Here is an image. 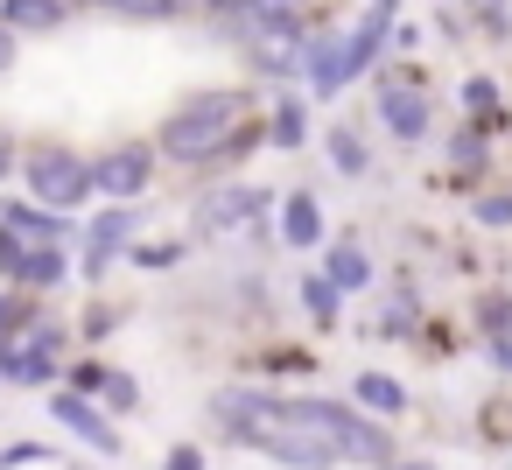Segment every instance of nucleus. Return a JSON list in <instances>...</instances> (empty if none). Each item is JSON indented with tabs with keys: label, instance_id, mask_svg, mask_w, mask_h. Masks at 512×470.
Instances as JSON below:
<instances>
[{
	"label": "nucleus",
	"instance_id": "nucleus-1",
	"mask_svg": "<svg viewBox=\"0 0 512 470\" xmlns=\"http://www.w3.org/2000/svg\"><path fill=\"white\" fill-rule=\"evenodd\" d=\"M218 435H232L253 456H274L288 470H330V463H372L393 470V435L365 421L358 407L316 400V393H267V386H218L211 400Z\"/></svg>",
	"mask_w": 512,
	"mask_h": 470
},
{
	"label": "nucleus",
	"instance_id": "nucleus-2",
	"mask_svg": "<svg viewBox=\"0 0 512 470\" xmlns=\"http://www.w3.org/2000/svg\"><path fill=\"white\" fill-rule=\"evenodd\" d=\"M260 134H267V127H260L253 92L218 85V92H190V99H176V113H169L162 134H155V155H169V162H183V169H211V162L246 155Z\"/></svg>",
	"mask_w": 512,
	"mask_h": 470
},
{
	"label": "nucleus",
	"instance_id": "nucleus-3",
	"mask_svg": "<svg viewBox=\"0 0 512 470\" xmlns=\"http://www.w3.org/2000/svg\"><path fill=\"white\" fill-rule=\"evenodd\" d=\"M386 36H393V15H386V0H379V8H365L337 43H309V92L316 99H337L351 78H365L372 64H379V50H386Z\"/></svg>",
	"mask_w": 512,
	"mask_h": 470
},
{
	"label": "nucleus",
	"instance_id": "nucleus-4",
	"mask_svg": "<svg viewBox=\"0 0 512 470\" xmlns=\"http://www.w3.org/2000/svg\"><path fill=\"white\" fill-rule=\"evenodd\" d=\"M22 176H29V197H36V204H50V211H78V204L92 197V162H85V155H71V148H57V141L29 148Z\"/></svg>",
	"mask_w": 512,
	"mask_h": 470
},
{
	"label": "nucleus",
	"instance_id": "nucleus-5",
	"mask_svg": "<svg viewBox=\"0 0 512 470\" xmlns=\"http://www.w3.org/2000/svg\"><path fill=\"white\" fill-rule=\"evenodd\" d=\"M260 211H267V190H253V183H218V190H204V197L190 204V232H197V239H225V232H246Z\"/></svg>",
	"mask_w": 512,
	"mask_h": 470
},
{
	"label": "nucleus",
	"instance_id": "nucleus-6",
	"mask_svg": "<svg viewBox=\"0 0 512 470\" xmlns=\"http://www.w3.org/2000/svg\"><path fill=\"white\" fill-rule=\"evenodd\" d=\"M148 183H155V148L148 141H120V148H106L92 162V190L113 197V204H141Z\"/></svg>",
	"mask_w": 512,
	"mask_h": 470
},
{
	"label": "nucleus",
	"instance_id": "nucleus-7",
	"mask_svg": "<svg viewBox=\"0 0 512 470\" xmlns=\"http://www.w3.org/2000/svg\"><path fill=\"white\" fill-rule=\"evenodd\" d=\"M50 421H57L64 435H78L85 449H99V456H120V428H113V421H106V414H99V407H92L78 386H57V393H50Z\"/></svg>",
	"mask_w": 512,
	"mask_h": 470
},
{
	"label": "nucleus",
	"instance_id": "nucleus-8",
	"mask_svg": "<svg viewBox=\"0 0 512 470\" xmlns=\"http://www.w3.org/2000/svg\"><path fill=\"white\" fill-rule=\"evenodd\" d=\"M379 127H386L400 148L428 141V92H421V85H400V78H379Z\"/></svg>",
	"mask_w": 512,
	"mask_h": 470
},
{
	"label": "nucleus",
	"instance_id": "nucleus-9",
	"mask_svg": "<svg viewBox=\"0 0 512 470\" xmlns=\"http://www.w3.org/2000/svg\"><path fill=\"white\" fill-rule=\"evenodd\" d=\"M134 225H141V218H134V204H113V211H99V218L85 225V232H92V239H85V274H92V281L113 267V253H127V246H134Z\"/></svg>",
	"mask_w": 512,
	"mask_h": 470
},
{
	"label": "nucleus",
	"instance_id": "nucleus-10",
	"mask_svg": "<svg viewBox=\"0 0 512 470\" xmlns=\"http://www.w3.org/2000/svg\"><path fill=\"white\" fill-rule=\"evenodd\" d=\"M64 239H29V253H22V267H15V281L8 288H29V295H43V288H57L64 281Z\"/></svg>",
	"mask_w": 512,
	"mask_h": 470
},
{
	"label": "nucleus",
	"instance_id": "nucleus-11",
	"mask_svg": "<svg viewBox=\"0 0 512 470\" xmlns=\"http://www.w3.org/2000/svg\"><path fill=\"white\" fill-rule=\"evenodd\" d=\"M64 0H0V22H8L15 36H50V29H64Z\"/></svg>",
	"mask_w": 512,
	"mask_h": 470
},
{
	"label": "nucleus",
	"instance_id": "nucleus-12",
	"mask_svg": "<svg viewBox=\"0 0 512 470\" xmlns=\"http://www.w3.org/2000/svg\"><path fill=\"white\" fill-rule=\"evenodd\" d=\"M281 239H288V246H323V204H316L309 190H288V204H281Z\"/></svg>",
	"mask_w": 512,
	"mask_h": 470
},
{
	"label": "nucleus",
	"instance_id": "nucleus-13",
	"mask_svg": "<svg viewBox=\"0 0 512 470\" xmlns=\"http://www.w3.org/2000/svg\"><path fill=\"white\" fill-rule=\"evenodd\" d=\"M85 15H113V22H176L183 0H78Z\"/></svg>",
	"mask_w": 512,
	"mask_h": 470
},
{
	"label": "nucleus",
	"instance_id": "nucleus-14",
	"mask_svg": "<svg viewBox=\"0 0 512 470\" xmlns=\"http://www.w3.org/2000/svg\"><path fill=\"white\" fill-rule=\"evenodd\" d=\"M351 400L372 407V414H407V386H400L393 372H358V379H351Z\"/></svg>",
	"mask_w": 512,
	"mask_h": 470
},
{
	"label": "nucleus",
	"instance_id": "nucleus-15",
	"mask_svg": "<svg viewBox=\"0 0 512 470\" xmlns=\"http://www.w3.org/2000/svg\"><path fill=\"white\" fill-rule=\"evenodd\" d=\"M323 274L344 288V295H358L365 281H372V260H365V246L358 239H344V246H330V260H323Z\"/></svg>",
	"mask_w": 512,
	"mask_h": 470
},
{
	"label": "nucleus",
	"instance_id": "nucleus-16",
	"mask_svg": "<svg viewBox=\"0 0 512 470\" xmlns=\"http://www.w3.org/2000/svg\"><path fill=\"white\" fill-rule=\"evenodd\" d=\"M0 225H15L22 239H64V218H57L50 204H8V211H0Z\"/></svg>",
	"mask_w": 512,
	"mask_h": 470
},
{
	"label": "nucleus",
	"instance_id": "nucleus-17",
	"mask_svg": "<svg viewBox=\"0 0 512 470\" xmlns=\"http://www.w3.org/2000/svg\"><path fill=\"white\" fill-rule=\"evenodd\" d=\"M267 141H274V148H302V141H309V106H302V99H281V106L267 113Z\"/></svg>",
	"mask_w": 512,
	"mask_h": 470
},
{
	"label": "nucleus",
	"instance_id": "nucleus-18",
	"mask_svg": "<svg viewBox=\"0 0 512 470\" xmlns=\"http://www.w3.org/2000/svg\"><path fill=\"white\" fill-rule=\"evenodd\" d=\"M484 127H456V141H449V176H463V183H477L484 176Z\"/></svg>",
	"mask_w": 512,
	"mask_h": 470
},
{
	"label": "nucleus",
	"instance_id": "nucleus-19",
	"mask_svg": "<svg viewBox=\"0 0 512 470\" xmlns=\"http://www.w3.org/2000/svg\"><path fill=\"white\" fill-rule=\"evenodd\" d=\"M302 288V309L316 316V323H337V302H344V288L330 281V274H309V281H295Z\"/></svg>",
	"mask_w": 512,
	"mask_h": 470
},
{
	"label": "nucleus",
	"instance_id": "nucleus-20",
	"mask_svg": "<svg viewBox=\"0 0 512 470\" xmlns=\"http://www.w3.org/2000/svg\"><path fill=\"white\" fill-rule=\"evenodd\" d=\"M463 106L477 113L470 127H484V134H491V127H505V113H498V85H491V78H470V85H463Z\"/></svg>",
	"mask_w": 512,
	"mask_h": 470
},
{
	"label": "nucleus",
	"instance_id": "nucleus-21",
	"mask_svg": "<svg viewBox=\"0 0 512 470\" xmlns=\"http://www.w3.org/2000/svg\"><path fill=\"white\" fill-rule=\"evenodd\" d=\"M330 162H337L344 176H365V169H372V155H365V141H358L351 127H330Z\"/></svg>",
	"mask_w": 512,
	"mask_h": 470
},
{
	"label": "nucleus",
	"instance_id": "nucleus-22",
	"mask_svg": "<svg viewBox=\"0 0 512 470\" xmlns=\"http://www.w3.org/2000/svg\"><path fill=\"white\" fill-rule=\"evenodd\" d=\"M477 330L484 337H512V295H477Z\"/></svg>",
	"mask_w": 512,
	"mask_h": 470
},
{
	"label": "nucleus",
	"instance_id": "nucleus-23",
	"mask_svg": "<svg viewBox=\"0 0 512 470\" xmlns=\"http://www.w3.org/2000/svg\"><path fill=\"white\" fill-rule=\"evenodd\" d=\"M477 428H484L491 442H512V393H505V400H484V414H477Z\"/></svg>",
	"mask_w": 512,
	"mask_h": 470
},
{
	"label": "nucleus",
	"instance_id": "nucleus-24",
	"mask_svg": "<svg viewBox=\"0 0 512 470\" xmlns=\"http://www.w3.org/2000/svg\"><path fill=\"white\" fill-rule=\"evenodd\" d=\"M99 393H106V407H120V414H134V407H141V386H134L127 372H106V386H99Z\"/></svg>",
	"mask_w": 512,
	"mask_h": 470
},
{
	"label": "nucleus",
	"instance_id": "nucleus-25",
	"mask_svg": "<svg viewBox=\"0 0 512 470\" xmlns=\"http://www.w3.org/2000/svg\"><path fill=\"white\" fill-rule=\"evenodd\" d=\"M57 449H43V442H8L0 449V470H29V463H50Z\"/></svg>",
	"mask_w": 512,
	"mask_h": 470
},
{
	"label": "nucleus",
	"instance_id": "nucleus-26",
	"mask_svg": "<svg viewBox=\"0 0 512 470\" xmlns=\"http://www.w3.org/2000/svg\"><path fill=\"white\" fill-rule=\"evenodd\" d=\"M22 253H29V239H22L15 225H0V281H15V267H22Z\"/></svg>",
	"mask_w": 512,
	"mask_h": 470
},
{
	"label": "nucleus",
	"instance_id": "nucleus-27",
	"mask_svg": "<svg viewBox=\"0 0 512 470\" xmlns=\"http://www.w3.org/2000/svg\"><path fill=\"white\" fill-rule=\"evenodd\" d=\"M477 218H484V225H512V197H484Z\"/></svg>",
	"mask_w": 512,
	"mask_h": 470
},
{
	"label": "nucleus",
	"instance_id": "nucleus-28",
	"mask_svg": "<svg viewBox=\"0 0 512 470\" xmlns=\"http://www.w3.org/2000/svg\"><path fill=\"white\" fill-rule=\"evenodd\" d=\"M162 470H204V449H190V442H176V449H169V463H162Z\"/></svg>",
	"mask_w": 512,
	"mask_h": 470
},
{
	"label": "nucleus",
	"instance_id": "nucleus-29",
	"mask_svg": "<svg viewBox=\"0 0 512 470\" xmlns=\"http://www.w3.org/2000/svg\"><path fill=\"white\" fill-rule=\"evenodd\" d=\"M71 386H78V393H99V386H106V372H99V365H78V372H71Z\"/></svg>",
	"mask_w": 512,
	"mask_h": 470
},
{
	"label": "nucleus",
	"instance_id": "nucleus-30",
	"mask_svg": "<svg viewBox=\"0 0 512 470\" xmlns=\"http://www.w3.org/2000/svg\"><path fill=\"white\" fill-rule=\"evenodd\" d=\"M15 50H22V36H15L8 22H0V71H15Z\"/></svg>",
	"mask_w": 512,
	"mask_h": 470
},
{
	"label": "nucleus",
	"instance_id": "nucleus-31",
	"mask_svg": "<svg viewBox=\"0 0 512 470\" xmlns=\"http://www.w3.org/2000/svg\"><path fill=\"white\" fill-rule=\"evenodd\" d=\"M15 330H22V302L0 295V337H15Z\"/></svg>",
	"mask_w": 512,
	"mask_h": 470
},
{
	"label": "nucleus",
	"instance_id": "nucleus-32",
	"mask_svg": "<svg viewBox=\"0 0 512 470\" xmlns=\"http://www.w3.org/2000/svg\"><path fill=\"white\" fill-rule=\"evenodd\" d=\"M491 358H498V365L512 372V337H491Z\"/></svg>",
	"mask_w": 512,
	"mask_h": 470
},
{
	"label": "nucleus",
	"instance_id": "nucleus-33",
	"mask_svg": "<svg viewBox=\"0 0 512 470\" xmlns=\"http://www.w3.org/2000/svg\"><path fill=\"white\" fill-rule=\"evenodd\" d=\"M8 169H15V141H8V134H0V176H8Z\"/></svg>",
	"mask_w": 512,
	"mask_h": 470
},
{
	"label": "nucleus",
	"instance_id": "nucleus-34",
	"mask_svg": "<svg viewBox=\"0 0 512 470\" xmlns=\"http://www.w3.org/2000/svg\"><path fill=\"white\" fill-rule=\"evenodd\" d=\"M393 470H435V463H428V456H407V463H393Z\"/></svg>",
	"mask_w": 512,
	"mask_h": 470
},
{
	"label": "nucleus",
	"instance_id": "nucleus-35",
	"mask_svg": "<svg viewBox=\"0 0 512 470\" xmlns=\"http://www.w3.org/2000/svg\"><path fill=\"white\" fill-rule=\"evenodd\" d=\"M211 8H218V15H239V8H246V0H211Z\"/></svg>",
	"mask_w": 512,
	"mask_h": 470
}]
</instances>
